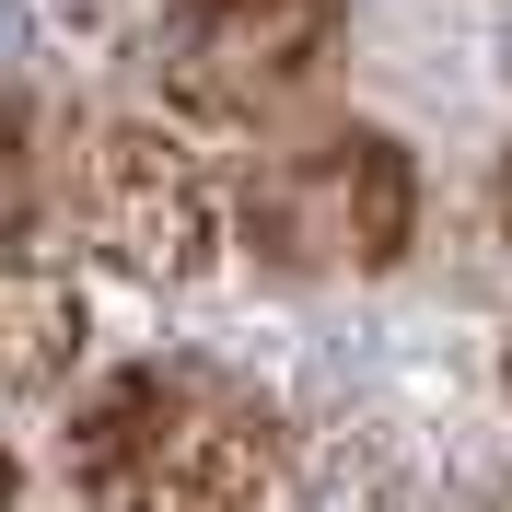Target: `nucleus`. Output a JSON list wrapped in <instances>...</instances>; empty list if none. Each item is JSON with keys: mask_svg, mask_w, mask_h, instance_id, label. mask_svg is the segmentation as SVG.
I'll return each mask as SVG.
<instances>
[{"mask_svg": "<svg viewBox=\"0 0 512 512\" xmlns=\"http://www.w3.org/2000/svg\"><path fill=\"white\" fill-rule=\"evenodd\" d=\"M70 338H82V303H70L59 280H35V291L0 303V373H12V384H59Z\"/></svg>", "mask_w": 512, "mask_h": 512, "instance_id": "423d86ee", "label": "nucleus"}, {"mask_svg": "<svg viewBox=\"0 0 512 512\" xmlns=\"http://www.w3.org/2000/svg\"><path fill=\"white\" fill-rule=\"evenodd\" d=\"M82 222H94V245L117 256V268H140V280H198V268L222 256V233H233V198H222V175L198 163L187 128L117 117V128H94V152H82Z\"/></svg>", "mask_w": 512, "mask_h": 512, "instance_id": "7ed1b4c3", "label": "nucleus"}, {"mask_svg": "<svg viewBox=\"0 0 512 512\" xmlns=\"http://www.w3.org/2000/svg\"><path fill=\"white\" fill-rule=\"evenodd\" d=\"M326 47H338V0H187L175 47H163V82L198 117L256 128L326 70Z\"/></svg>", "mask_w": 512, "mask_h": 512, "instance_id": "20e7f679", "label": "nucleus"}, {"mask_svg": "<svg viewBox=\"0 0 512 512\" xmlns=\"http://www.w3.org/2000/svg\"><path fill=\"white\" fill-rule=\"evenodd\" d=\"M501 210H512V152H501Z\"/></svg>", "mask_w": 512, "mask_h": 512, "instance_id": "6e6552de", "label": "nucleus"}, {"mask_svg": "<svg viewBox=\"0 0 512 512\" xmlns=\"http://www.w3.org/2000/svg\"><path fill=\"white\" fill-rule=\"evenodd\" d=\"M47 140V117H35L24 94H0V256L24 268L35 256V233H47V187H59V163L35 152Z\"/></svg>", "mask_w": 512, "mask_h": 512, "instance_id": "39448f33", "label": "nucleus"}, {"mask_svg": "<svg viewBox=\"0 0 512 512\" xmlns=\"http://www.w3.org/2000/svg\"><path fill=\"white\" fill-rule=\"evenodd\" d=\"M0 512H12V454H0Z\"/></svg>", "mask_w": 512, "mask_h": 512, "instance_id": "0eeeda50", "label": "nucleus"}, {"mask_svg": "<svg viewBox=\"0 0 512 512\" xmlns=\"http://www.w3.org/2000/svg\"><path fill=\"white\" fill-rule=\"evenodd\" d=\"M245 245L280 268H396L419 245V163L396 128H315L245 175Z\"/></svg>", "mask_w": 512, "mask_h": 512, "instance_id": "f03ea898", "label": "nucleus"}, {"mask_svg": "<svg viewBox=\"0 0 512 512\" xmlns=\"http://www.w3.org/2000/svg\"><path fill=\"white\" fill-rule=\"evenodd\" d=\"M268 478L280 419L210 361H128L70 408V489L94 512H256Z\"/></svg>", "mask_w": 512, "mask_h": 512, "instance_id": "f257e3e1", "label": "nucleus"}]
</instances>
